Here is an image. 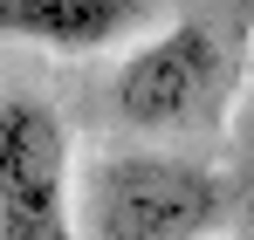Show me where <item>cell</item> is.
<instances>
[{
    "mask_svg": "<svg viewBox=\"0 0 254 240\" xmlns=\"http://www.w3.org/2000/svg\"><path fill=\"white\" fill-rule=\"evenodd\" d=\"M0 240H76L69 123L42 96H0Z\"/></svg>",
    "mask_w": 254,
    "mask_h": 240,
    "instance_id": "obj_2",
    "label": "cell"
},
{
    "mask_svg": "<svg viewBox=\"0 0 254 240\" xmlns=\"http://www.w3.org/2000/svg\"><path fill=\"white\" fill-rule=\"evenodd\" d=\"M213 76H220V41L199 21H172L117 69V117L137 130H172L213 96Z\"/></svg>",
    "mask_w": 254,
    "mask_h": 240,
    "instance_id": "obj_3",
    "label": "cell"
},
{
    "mask_svg": "<svg viewBox=\"0 0 254 240\" xmlns=\"http://www.w3.org/2000/svg\"><path fill=\"white\" fill-rule=\"evenodd\" d=\"M151 14V0H0V41H28L48 55H96Z\"/></svg>",
    "mask_w": 254,
    "mask_h": 240,
    "instance_id": "obj_4",
    "label": "cell"
},
{
    "mask_svg": "<svg viewBox=\"0 0 254 240\" xmlns=\"http://www.w3.org/2000/svg\"><path fill=\"white\" fill-rule=\"evenodd\" d=\"M220 179L192 158H103L76 192V240H206Z\"/></svg>",
    "mask_w": 254,
    "mask_h": 240,
    "instance_id": "obj_1",
    "label": "cell"
}]
</instances>
